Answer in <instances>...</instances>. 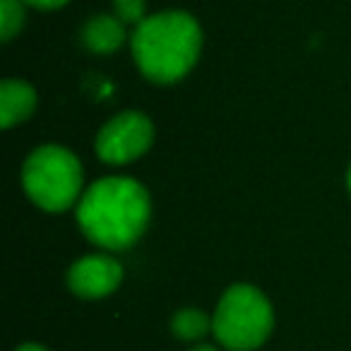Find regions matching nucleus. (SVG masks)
Listing matches in <instances>:
<instances>
[{
    "label": "nucleus",
    "mask_w": 351,
    "mask_h": 351,
    "mask_svg": "<svg viewBox=\"0 0 351 351\" xmlns=\"http://www.w3.org/2000/svg\"><path fill=\"white\" fill-rule=\"evenodd\" d=\"M149 195L132 178H104L94 183L77 205V224L92 243L106 250H125L140 241L149 224Z\"/></svg>",
    "instance_id": "obj_1"
},
{
    "label": "nucleus",
    "mask_w": 351,
    "mask_h": 351,
    "mask_svg": "<svg viewBox=\"0 0 351 351\" xmlns=\"http://www.w3.org/2000/svg\"><path fill=\"white\" fill-rule=\"evenodd\" d=\"M123 267L116 258L89 255L70 267L68 287L80 298H104L121 287Z\"/></svg>",
    "instance_id": "obj_6"
},
{
    "label": "nucleus",
    "mask_w": 351,
    "mask_h": 351,
    "mask_svg": "<svg viewBox=\"0 0 351 351\" xmlns=\"http://www.w3.org/2000/svg\"><path fill=\"white\" fill-rule=\"evenodd\" d=\"M191 351H217L215 346H197V349H191Z\"/></svg>",
    "instance_id": "obj_14"
},
{
    "label": "nucleus",
    "mask_w": 351,
    "mask_h": 351,
    "mask_svg": "<svg viewBox=\"0 0 351 351\" xmlns=\"http://www.w3.org/2000/svg\"><path fill=\"white\" fill-rule=\"evenodd\" d=\"M22 186L34 205L46 212H65L82 188V166L65 147L46 145L34 149L22 169Z\"/></svg>",
    "instance_id": "obj_3"
},
{
    "label": "nucleus",
    "mask_w": 351,
    "mask_h": 351,
    "mask_svg": "<svg viewBox=\"0 0 351 351\" xmlns=\"http://www.w3.org/2000/svg\"><path fill=\"white\" fill-rule=\"evenodd\" d=\"M25 25V0H0V36L10 41Z\"/></svg>",
    "instance_id": "obj_10"
},
{
    "label": "nucleus",
    "mask_w": 351,
    "mask_h": 351,
    "mask_svg": "<svg viewBox=\"0 0 351 351\" xmlns=\"http://www.w3.org/2000/svg\"><path fill=\"white\" fill-rule=\"evenodd\" d=\"M17 351H49L46 346H41V344H22Z\"/></svg>",
    "instance_id": "obj_13"
},
{
    "label": "nucleus",
    "mask_w": 351,
    "mask_h": 351,
    "mask_svg": "<svg viewBox=\"0 0 351 351\" xmlns=\"http://www.w3.org/2000/svg\"><path fill=\"white\" fill-rule=\"evenodd\" d=\"M130 49L137 68L147 80L156 84H171L186 77L197 63L202 29L188 12H159L135 27Z\"/></svg>",
    "instance_id": "obj_2"
},
{
    "label": "nucleus",
    "mask_w": 351,
    "mask_h": 351,
    "mask_svg": "<svg viewBox=\"0 0 351 351\" xmlns=\"http://www.w3.org/2000/svg\"><path fill=\"white\" fill-rule=\"evenodd\" d=\"M82 41L92 53H113L125 41V25L118 17L97 15L84 25Z\"/></svg>",
    "instance_id": "obj_8"
},
{
    "label": "nucleus",
    "mask_w": 351,
    "mask_h": 351,
    "mask_svg": "<svg viewBox=\"0 0 351 351\" xmlns=\"http://www.w3.org/2000/svg\"><path fill=\"white\" fill-rule=\"evenodd\" d=\"M154 142V125L145 113L125 111L108 121L97 137V154L106 164H130Z\"/></svg>",
    "instance_id": "obj_5"
},
{
    "label": "nucleus",
    "mask_w": 351,
    "mask_h": 351,
    "mask_svg": "<svg viewBox=\"0 0 351 351\" xmlns=\"http://www.w3.org/2000/svg\"><path fill=\"white\" fill-rule=\"evenodd\" d=\"M65 3H68V0H25V5L39 8V10H58Z\"/></svg>",
    "instance_id": "obj_12"
},
{
    "label": "nucleus",
    "mask_w": 351,
    "mask_h": 351,
    "mask_svg": "<svg viewBox=\"0 0 351 351\" xmlns=\"http://www.w3.org/2000/svg\"><path fill=\"white\" fill-rule=\"evenodd\" d=\"M212 320V332L221 346L231 351H253L265 344L272 332L274 313L260 289L236 284L226 289Z\"/></svg>",
    "instance_id": "obj_4"
},
{
    "label": "nucleus",
    "mask_w": 351,
    "mask_h": 351,
    "mask_svg": "<svg viewBox=\"0 0 351 351\" xmlns=\"http://www.w3.org/2000/svg\"><path fill=\"white\" fill-rule=\"evenodd\" d=\"M145 0H113V10L123 25L137 27L140 22H145Z\"/></svg>",
    "instance_id": "obj_11"
},
{
    "label": "nucleus",
    "mask_w": 351,
    "mask_h": 351,
    "mask_svg": "<svg viewBox=\"0 0 351 351\" xmlns=\"http://www.w3.org/2000/svg\"><path fill=\"white\" fill-rule=\"evenodd\" d=\"M212 325H215V320L205 311H200V308H183L171 320V332L183 341H195L200 337H205L212 330Z\"/></svg>",
    "instance_id": "obj_9"
},
{
    "label": "nucleus",
    "mask_w": 351,
    "mask_h": 351,
    "mask_svg": "<svg viewBox=\"0 0 351 351\" xmlns=\"http://www.w3.org/2000/svg\"><path fill=\"white\" fill-rule=\"evenodd\" d=\"M346 183H349V193H351V169H349V176H346Z\"/></svg>",
    "instance_id": "obj_15"
},
{
    "label": "nucleus",
    "mask_w": 351,
    "mask_h": 351,
    "mask_svg": "<svg viewBox=\"0 0 351 351\" xmlns=\"http://www.w3.org/2000/svg\"><path fill=\"white\" fill-rule=\"evenodd\" d=\"M36 108V92L22 80H5L0 84V125L12 128L27 121Z\"/></svg>",
    "instance_id": "obj_7"
}]
</instances>
